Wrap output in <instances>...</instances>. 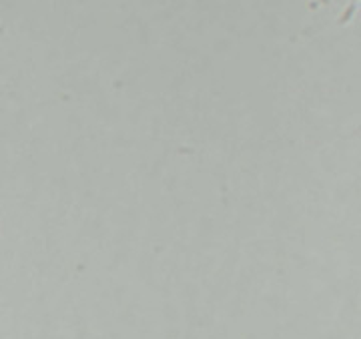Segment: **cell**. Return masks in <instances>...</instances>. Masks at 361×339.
<instances>
[{
	"mask_svg": "<svg viewBox=\"0 0 361 339\" xmlns=\"http://www.w3.org/2000/svg\"><path fill=\"white\" fill-rule=\"evenodd\" d=\"M357 6H360V0H349V6L345 8L343 16L339 18V23H341V25H349V23L353 20L355 13H357Z\"/></svg>",
	"mask_w": 361,
	"mask_h": 339,
	"instance_id": "1",
	"label": "cell"
}]
</instances>
